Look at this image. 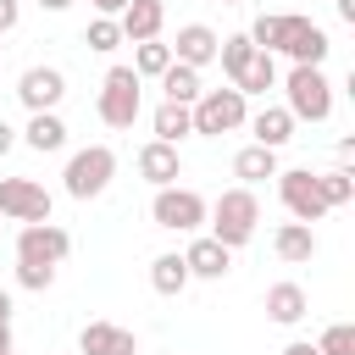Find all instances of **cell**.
Here are the masks:
<instances>
[{
	"instance_id": "33",
	"label": "cell",
	"mask_w": 355,
	"mask_h": 355,
	"mask_svg": "<svg viewBox=\"0 0 355 355\" xmlns=\"http://www.w3.org/2000/svg\"><path fill=\"white\" fill-rule=\"evenodd\" d=\"M89 6H94V17H122L128 0H89Z\"/></svg>"
},
{
	"instance_id": "19",
	"label": "cell",
	"mask_w": 355,
	"mask_h": 355,
	"mask_svg": "<svg viewBox=\"0 0 355 355\" xmlns=\"http://www.w3.org/2000/svg\"><path fill=\"white\" fill-rule=\"evenodd\" d=\"M272 250H277V261L305 266V261L316 255V233H311V222H283V227L272 233Z\"/></svg>"
},
{
	"instance_id": "30",
	"label": "cell",
	"mask_w": 355,
	"mask_h": 355,
	"mask_svg": "<svg viewBox=\"0 0 355 355\" xmlns=\"http://www.w3.org/2000/svg\"><path fill=\"white\" fill-rule=\"evenodd\" d=\"M316 349H322V355H355V322H333V327H322Z\"/></svg>"
},
{
	"instance_id": "25",
	"label": "cell",
	"mask_w": 355,
	"mask_h": 355,
	"mask_svg": "<svg viewBox=\"0 0 355 355\" xmlns=\"http://www.w3.org/2000/svg\"><path fill=\"white\" fill-rule=\"evenodd\" d=\"M150 128H155V139H166V144H178V139H189V133H194V122H189V105H172V100H161V105H155Z\"/></svg>"
},
{
	"instance_id": "23",
	"label": "cell",
	"mask_w": 355,
	"mask_h": 355,
	"mask_svg": "<svg viewBox=\"0 0 355 355\" xmlns=\"http://www.w3.org/2000/svg\"><path fill=\"white\" fill-rule=\"evenodd\" d=\"M150 288H155V294H166V300L189 288V266H183V255H178V250H166V255H155V261H150Z\"/></svg>"
},
{
	"instance_id": "34",
	"label": "cell",
	"mask_w": 355,
	"mask_h": 355,
	"mask_svg": "<svg viewBox=\"0 0 355 355\" xmlns=\"http://www.w3.org/2000/svg\"><path fill=\"white\" fill-rule=\"evenodd\" d=\"M11 144H17V128H11V122H6V116H0V155H6V150H11Z\"/></svg>"
},
{
	"instance_id": "16",
	"label": "cell",
	"mask_w": 355,
	"mask_h": 355,
	"mask_svg": "<svg viewBox=\"0 0 355 355\" xmlns=\"http://www.w3.org/2000/svg\"><path fill=\"white\" fill-rule=\"evenodd\" d=\"M161 22H166V6L161 0H128L122 6V17H116V28H122V39H161Z\"/></svg>"
},
{
	"instance_id": "29",
	"label": "cell",
	"mask_w": 355,
	"mask_h": 355,
	"mask_svg": "<svg viewBox=\"0 0 355 355\" xmlns=\"http://www.w3.org/2000/svg\"><path fill=\"white\" fill-rule=\"evenodd\" d=\"M83 44H89V50H100V55H111V50L122 44V28H116V17H94V22L83 28Z\"/></svg>"
},
{
	"instance_id": "35",
	"label": "cell",
	"mask_w": 355,
	"mask_h": 355,
	"mask_svg": "<svg viewBox=\"0 0 355 355\" xmlns=\"http://www.w3.org/2000/svg\"><path fill=\"white\" fill-rule=\"evenodd\" d=\"M283 355H322V349H316V344H311V338H294V344H288V349H283Z\"/></svg>"
},
{
	"instance_id": "24",
	"label": "cell",
	"mask_w": 355,
	"mask_h": 355,
	"mask_svg": "<svg viewBox=\"0 0 355 355\" xmlns=\"http://www.w3.org/2000/svg\"><path fill=\"white\" fill-rule=\"evenodd\" d=\"M272 83H277V61H272V50H255V55L244 61V72L233 78L239 94H266Z\"/></svg>"
},
{
	"instance_id": "10",
	"label": "cell",
	"mask_w": 355,
	"mask_h": 355,
	"mask_svg": "<svg viewBox=\"0 0 355 355\" xmlns=\"http://www.w3.org/2000/svg\"><path fill=\"white\" fill-rule=\"evenodd\" d=\"M0 216L6 222H50V189L33 178H0Z\"/></svg>"
},
{
	"instance_id": "28",
	"label": "cell",
	"mask_w": 355,
	"mask_h": 355,
	"mask_svg": "<svg viewBox=\"0 0 355 355\" xmlns=\"http://www.w3.org/2000/svg\"><path fill=\"white\" fill-rule=\"evenodd\" d=\"M255 55V44H250V33H227L222 44H216V61H222V72H227V83L244 72V61Z\"/></svg>"
},
{
	"instance_id": "9",
	"label": "cell",
	"mask_w": 355,
	"mask_h": 355,
	"mask_svg": "<svg viewBox=\"0 0 355 355\" xmlns=\"http://www.w3.org/2000/svg\"><path fill=\"white\" fill-rule=\"evenodd\" d=\"M72 255V233L55 227V222H22L17 227V261H44V266H61Z\"/></svg>"
},
{
	"instance_id": "41",
	"label": "cell",
	"mask_w": 355,
	"mask_h": 355,
	"mask_svg": "<svg viewBox=\"0 0 355 355\" xmlns=\"http://www.w3.org/2000/svg\"><path fill=\"white\" fill-rule=\"evenodd\" d=\"M0 227H6V216H0Z\"/></svg>"
},
{
	"instance_id": "18",
	"label": "cell",
	"mask_w": 355,
	"mask_h": 355,
	"mask_svg": "<svg viewBox=\"0 0 355 355\" xmlns=\"http://www.w3.org/2000/svg\"><path fill=\"white\" fill-rule=\"evenodd\" d=\"M22 144L39 150V155H55L67 144V122L55 111H28V128H22Z\"/></svg>"
},
{
	"instance_id": "32",
	"label": "cell",
	"mask_w": 355,
	"mask_h": 355,
	"mask_svg": "<svg viewBox=\"0 0 355 355\" xmlns=\"http://www.w3.org/2000/svg\"><path fill=\"white\" fill-rule=\"evenodd\" d=\"M17 22H22V6L17 0H0V33H11Z\"/></svg>"
},
{
	"instance_id": "13",
	"label": "cell",
	"mask_w": 355,
	"mask_h": 355,
	"mask_svg": "<svg viewBox=\"0 0 355 355\" xmlns=\"http://www.w3.org/2000/svg\"><path fill=\"white\" fill-rule=\"evenodd\" d=\"M216 44H222V33L216 28H205V22H183L178 28V39H172V61H183V67H211L216 61Z\"/></svg>"
},
{
	"instance_id": "39",
	"label": "cell",
	"mask_w": 355,
	"mask_h": 355,
	"mask_svg": "<svg viewBox=\"0 0 355 355\" xmlns=\"http://www.w3.org/2000/svg\"><path fill=\"white\" fill-rule=\"evenodd\" d=\"M39 6H44V11H67L72 0H39Z\"/></svg>"
},
{
	"instance_id": "1",
	"label": "cell",
	"mask_w": 355,
	"mask_h": 355,
	"mask_svg": "<svg viewBox=\"0 0 355 355\" xmlns=\"http://www.w3.org/2000/svg\"><path fill=\"white\" fill-rule=\"evenodd\" d=\"M250 44L255 50H283L288 61H305V67H322L327 61V50H333V39L311 22V17H300V11H277V17H255L250 22Z\"/></svg>"
},
{
	"instance_id": "26",
	"label": "cell",
	"mask_w": 355,
	"mask_h": 355,
	"mask_svg": "<svg viewBox=\"0 0 355 355\" xmlns=\"http://www.w3.org/2000/svg\"><path fill=\"white\" fill-rule=\"evenodd\" d=\"M316 189H322V200H327V211H338V205H349V200H355V172H349V166H333V172H316Z\"/></svg>"
},
{
	"instance_id": "11",
	"label": "cell",
	"mask_w": 355,
	"mask_h": 355,
	"mask_svg": "<svg viewBox=\"0 0 355 355\" xmlns=\"http://www.w3.org/2000/svg\"><path fill=\"white\" fill-rule=\"evenodd\" d=\"M61 94H67L61 67H28V72L17 78V100H22L28 111H55V105H61Z\"/></svg>"
},
{
	"instance_id": "3",
	"label": "cell",
	"mask_w": 355,
	"mask_h": 355,
	"mask_svg": "<svg viewBox=\"0 0 355 355\" xmlns=\"http://www.w3.org/2000/svg\"><path fill=\"white\" fill-rule=\"evenodd\" d=\"M189 122L200 139H222V133H239L250 122V94H239L233 83L227 89H205L194 105H189Z\"/></svg>"
},
{
	"instance_id": "15",
	"label": "cell",
	"mask_w": 355,
	"mask_h": 355,
	"mask_svg": "<svg viewBox=\"0 0 355 355\" xmlns=\"http://www.w3.org/2000/svg\"><path fill=\"white\" fill-rule=\"evenodd\" d=\"M183 266H189V277H205V283H216V277H227V266H233V250H227V244H216L211 233H200V239L183 250Z\"/></svg>"
},
{
	"instance_id": "7",
	"label": "cell",
	"mask_w": 355,
	"mask_h": 355,
	"mask_svg": "<svg viewBox=\"0 0 355 355\" xmlns=\"http://www.w3.org/2000/svg\"><path fill=\"white\" fill-rule=\"evenodd\" d=\"M205 200L194 194V189H178V183H166V189H155V200H150V216H155V227H166V233H194L200 222H205Z\"/></svg>"
},
{
	"instance_id": "12",
	"label": "cell",
	"mask_w": 355,
	"mask_h": 355,
	"mask_svg": "<svg viewBox=\"0 0 355 355\" xmlns=\"http://www.w3.org/2000/svg\"><path fill=\"white\" fill-rule=\"evenodd\" d=\"M133 166H139V178H144V183H155V189H166V183H178V178H183V155H178V144H166V139L139 144Z\"/></svg>"
},
{
	"instance_id": "37",
	"label": "cell",
	"mask_w": 355,
	"mask_h": 355,
	"mask_svg": "<svg viewBox=\"0 0 355 355\" xmlns=\"http://www.w3.org/2000/svg\"><path fill=\"white\" fill-rule=\"evenodd\" d=\"M0 355H17V344H11V327H0Z\"/></svg>"
},
{
	"instance_id": "27",
	"label": "cell",
	"mask_w": 355,
	"mask_h": 355,
	"mask_svg": "<svg viewBox=\"0 0 355 355\" xmlns=\"http://www.w3.org/2000/svg\"><path fill=\"white\" fill-rule=\"evenodd\" d=\"M172 67V44H161V39H139V50H133V72L139 78H161Z\"/></svg>"
},
{
	"instance_id": "4",
	"label": "cell",
	"mask_w": 355,
	"mask_h": 355,
	"mask_svg": "<svg viewBox=\"0 0 355 355\" xmlns=\"http://www.w3.org/2000/svg\"><path fill=\"white\" fill-rule=\"evenodd\" d=\"M283 89H288V116L294 122H327L333 116V83H327L322 67L294 61L288 78H283Z\"/></svg>"
},
{
	"instance_id": "2",
	"label": "cell",
	"mask_w": 355,
	"mask_h": 355,
	"mask_svg": "<svg viewBox=\"0 0 355 355\" xmlns=\"http://www.w3.org/2000/svg\"><path fill=\"white\" fill-rule=\"evenodd\" d=\"M205 216H211V239H216V244L244 250V244L255 239L261 200H255V189H222V194H216V205H211Z\"/></svg>"
},
{
	"instance_id": "6",
	"label": "cell",
	"mask_w": 355,
	"mask_h": 355,
	"mask_svg": "<svg viewBox=\"0 0 355 355\" xmlns=\"http://www.w3.org/2000/svg\"><path fill=\"white\" fill-rule=\"evenodd\" d=\"M111 178H116V150H111V144H89V150H78V155L67 161L61 189H67L72 200H100V194L111 189Z\"/></svg>"
},
{
	"instance_id": "31",
	"label": "cell",
	"mask_w": 355,
	"mask_h": 355,
	"mask_svg": "<svg viewBox=\"0 0 355 355\" xmlns=\"http://www.w3.org/2000/svg\"><path fill=\"white\" fill-rule=\"evenodd\" d=\"M17 283L33 288V294H44V288L55 283V266H44V261H17Z\"/></svg>"
},
{
	"instance_id": "21",
	"label": "cell",
	"mask_w": 355,
	"mask_h": 355,
	"mask_svg": "<svg viewBox=\"0 0 355 355\" xmlns=\"http://www.w3.org/2000/svg\"><path fill=\"white\" fill-rule=\"evenodd\" d=\"M161 94H166L172 105H194V100L205 94V78H200V67H183V61H172V67L161 72Z\"/></svg>"
},
{
	"instance_id": "17",
	"label": "cell",
	"mask_w": 355,
	"mask_h": 355,
	"mask_svg": "<svg viewBox=\"0 0 355 355\" xmlns=\"http://www.w3.org/2000/svg\"><path fill=\"white\" fill-rule=\"evenodd\" d=\"M250 139L266 144V150H283V144L294 139V116H288V105H261V111L250 116Z\"/></svg>"
},
{
	"instance_id": "14",
	"label": "cell",
	"mask_w": 355,
	"mask_h": 355,
	"mask_svg": "<svg viewBox=\"0 0 355 355\" xmlns=\"http://www.w3.org/2000/svg\"><path fill=\"white\" fill-rule=\"evenodd\" d=\"M78 355H139V338L128 327H116V322H83Z\"/></svg>"
},
{
	"instance_id": "5",
	"label": "cell",
	"mask_w": 355,
	"mask_h": 355,
	"mask_svg": "<svg viewBox=\"0 0 355 355\" xmlns=\"http://www.w3.org/2000/svg\"><path fill=\"white\" fill-rule=\"evenodd\" d=\"M139 83H144V78H139L133 67H111V72H105L100 100H94V111H100L105 128H133V122H139V111H144V89H139Z\"/></svg>"
},
{
	"instance_id": "22",
	"label": "cell",
	"mask_w": 355,
	"mask_h": 355,
	"mask_svg": "<svg viewBox=\"0 0 355 355\" xmlns=\"http://www.w3.org/2000/svg\"><path fill=\"white\" fill-rule=\"evenodd\" d=\"M233 178H244V189L277 178V150H266V144H244V150L233 155Z\"/></svg>"
},
{
	"instance_id": "20",
	"label": "cell",
	"mask_w": 355,
	"mask_h": 355,
	"mask_svg": "<svg viewBox=\"0 0 355 355\" xmlns=\"http://www.w3.org/2000/svg\"><path fill=\"white\" fill-rule=\"evenodd\" d=\"M305 311H311V300H305V288H300V283H272V288H266V316H272L277 327L305 322Z\"/></svg>"
},
{
	"instance_id": "40",
	"label": "cell",
	"mask_w": 355,
	"mask_h": 355,
	"mask_svg": "<svg viewBox=\"0 0 355 355\" xmlns=\"http://www.w3.org/2000/svg\"><path fill=\"white\" fill-rule=\"evenodd\" d=\"M222 6H239V0H222Z\"/></svg>"
},
{
	"instance_id": "36",
	"label": "cell",
	"mask_w": 355,
	"mask_h": 355,
	"mask_svg": "<svg viewBox=\"0 0 355 355\" xmlns=\"http://www.w3.org/2000/svg\"><path fill=\"white\" fill-rule=\"evenodd\" d=\"M11 311H17V305H11V294L0 288V327H11Z\"/></svg>"
},
{
	"instance_id": "38",
	"label": "cell",
	"mask_w": 355,
	"mask_h": 355,
	"mask_svg": "<svg viewBox=\"0 0 355 355\" xmlns=\"http://www.w3.org/2000/svg\"><path fill=\"white\" fill-rule=\"evenodd\" d=\"M338 17H344V22H355V0H338Z\"/></svg>"
},
{
	"instance_id": "8",
	"label": "cell",
	"mask_w": 355,
	"mask_h": 355,
	"mask_svg": "<svg viewBox=\"0 0 355 355\" xmlns=\"http://www.w3.org/2000/svg\"><path fill=\"white\" fill-rule=\"evenodd\" d=\"M277 200L288 205V216H294V222H322V216H327V200H322V189H316V172H311V166H294V172H283V166H277Z\"/></svg>"
}]
</instances>
